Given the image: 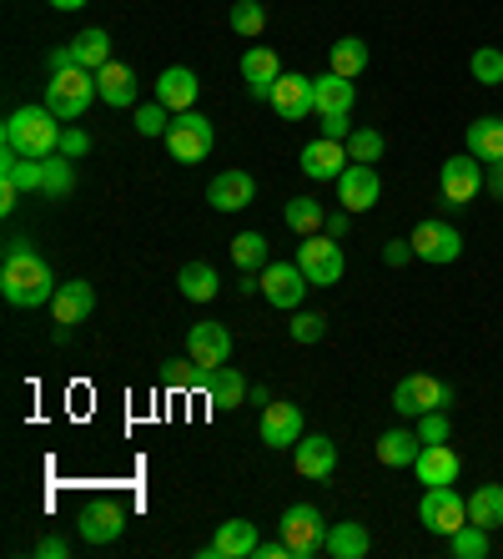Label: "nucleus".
I'll return each instance as SVG.
<instances>
[{"label": "nucleus", "mask_w": 503, "mask_h": 559, "mask_svg": "<svg viewBox=\"0 0 503 559\" xmlns=\"http://www.w3.org/2000/svg\"><path fill=\"white\" fill-rule=\"evenodd\" d=\"M96 92L106 106H136V71L127 61H106L96 71Z\"/></svg>", "instance_id": "nucleus-24"}, {"label": "nucleus", "mask_w": 503, "mask_h": 559, "mask_svg": "<svg viewBox=\"0 0 503 559\" xmlns=\"http://www.w3.org/2000/svg\"><path fill=\"white\" fill-rule=\"evenodd\" d=\"M418 524H423L428 534H458L468 524V499L453 489V484H433V489H423V499H418Z\"/></svg>", "instance_id": "nucleus-4"}, {"label": "nucleus", "mask_w": 503, "mask_h": 559, "mask_svg": "<svg viewBox=\"0 0 503 559\" xmlns=\"http://www.w3.org/2000/svg\"><path fill=\"white\" fill-rule=\"evenodd\" d=\"M448 555L453 559H483V555H489V530L464 524L458 534H448Z\"/></svg>", "instance_id": "nucleus-40"}, {"label": "nucleus", "mask_w": 503, "mask_h": 559, "mask_svg": "<svg viewBox=\"0 0 503 559\" xmlns=\"http://www.w3.org/2000/svg\"><path fill=\"white\" fill-rule=\"evenodd\" d=\"M212 142H217V131H212V121L202 117V111H177L171 117V127H167V152H171V162H187V167H196L202 156L212 152Z\"/></svg>", "instance_id": "nucleus-6"}, {"label": "nucleus", "mask_w": 503, "mask_h": 559, "mask_svg": "<svg viewBox=\"0 0 503 559\" xmlns=\"http://www.w3.org/2000/svg\"><path fill=\"white\" fill-rule=\"evenodd\" d=\"M61 121L46 111V106H21V111H11L5 117V131H0V142H5V152H21V156H36V162H46V156H56V146H61Z\"/></svg>", "instance_id": "nucleus-2"}, {"label": "nucleus", "mask_w": 503, "mask_h": 559, "mask_svg": "<svg viewBox=\"0 0 503 559\" xmlns=\"http://www.w3.org/2000/svg\"><path fill=\"white\" fill-rule=\"evenodd\" d=\"M242 76H247V86H258V81H277L283 76V61H277L272 46H247L242 51Z\"/></svg>", "instance_id": "nucleus-36"}, {"label": "nucleus", "mask_w": 503, "mask_h": 559, "mask_svg": "<svg viewBox=\"0 0 503 559\" xmlns=\"http://www.w3.org/2000/svg\"><path fill=\"white\" fill-rule=\"evenodd\" d=\"M96 96H101L96 92V71L71 66V71H51V81H46V102L40 106H46L56 121H81Z\"/></svg>", "instance_id": "nucleus-3"}, {"label": "nucleus", "mask_w": 503, "mask_h": 559, "mask_svg": "<svg viewBox=\"0 0 503 559\" xmlns=\"http://www.w3.org/2000/svg\"><path fill=\"white\" fill-rule=\"evenodd\" d=\"M272 111H277L283 121L312 117V111H318V106H312V76H292V71H283L277 86H272Z\"/></svg>", "instance_id": "nucleus-19"}, {"label": "nucleus", "mask_w": 503, "mask_h": 559, "mask_svg": "<svg viewBox=\"0 0 503 559\" xmlns=\"http://www.w3.org/2000/svg\"><path fill=\"white\" fill-rule=\"evenodd\" d=\"M297 267L308 273L312 287H337L343 273H348V258L337 248V237L312 233V237H302V248H297Z\"/></svg>", "instance_id": "nucleus-5"}, {"label": "nucleus", "mask_w": 503, "mask_h": 559, "mask_svg": "<svg viewBox=\"0 0 503 559\" xmlns=\"http://www.w3.org/2000/svg\"><path fill=\"white\" fill-rule=\"evenodd\" d=\"M56 152L71 156V162H81V156L91 152V136H86L81 127H65V131H61V146H56Z\"/></svg>", "instance_id": "nucleus-47"}, {"label": "nucleus", "mask_w": 503, "mask_h": 559, "mask_svg": "<svg viewBox=\"0 0 503 559\" xmlns=\"http://www.w3.org/2000/svg\"><path fill=\"white\" fill-rule=\"evenodd\" d=\"M56 11H81V5H86V0H51Z\"/></svg>", "instance_id": "nucleus-56"}, {"label": "nucleus", "mask_w": 503, "mask_h": 559, "mask_svg": "<svg viewBox=\"0 0 503 559\" xmlns=\"http://www.w3.org/2000/svg\"><path fill=\"white\" fill-rule=\"evenodd\" d=\"M458 454H453L448 443H423V454H418V464H414V474H418V484H458Z\"/></svg>", "instance_id": "nucleus-23"}, {"label": "nucleus", "mask_w": 503, "mask_h": 559, "mask_svg": "<svg viewBox=\"0 0 503 559\" xmlns=\"http://www.w3.org/2000/svg\"><path fill=\"white\" fill-rule=\"evenodd\" d=\"M448 433H453V424H448V414H443V408H433V414L418 418V439H423V443H448Z\"/></svg>", "instance_id": "nucleus-46"}, {"label": "nucleus", "mask_w": 503, "mask_h": 559, "mask_svg": "<svg viewBox=\"0 0 503 559\" xmlns=\"http://www.w3.org/2000/svg\"><path fill=\"white\" fill-rule=\"evenodd\" d=\"M439 192H443V207L448 212L468 207V202L483 192V162H478L474 152L448 156V162L439 167Z\"/></svg>", "instance_id": "nucleus-9"}, {"label": "nucleus", "mask_w": 503, "mask_h": 559, "mask_svg": "<svg viewBox=\"0 0 503 559\" xmlns=\"http://www.w3.org/2000/svg\"><path fill=\"white\" fill-rule=\"evenodd\" d=\"M71 51H76L81 71H101V66L111 61V36H106L101 26H91V31H81V36L71 40Z\"/></svg>", "instance_id": "nucleus-33"}, {"label": "nucleus", "mask_w": 503, "mask_h": 559, "mask_svg": "<svg viewBox=\"0 0 503 559\" xmlns=\"http://www.w3.org/2000/svg\"><path fill=\"white\" fill-rule=\"evenodd\" d=\"M418 252H414V242H408V237H403V242H383V262L387 267H403V262H414Z\"/></svg>", "instance_id": "nucleus-49"}, {"label": "nucleus", "mask_w": 503, "mask_h": 559, "mask_svg": "<svg viewBox=\"0 0 503 559\" xmlns=\"http://www.w3.org/2000/svg\"><path fill=\"white\" fill-rule=\"evenodd\" d=\"M177 287H181V298L187 302H212L221 293V277L212 262H187L177 273Z\"/></svg>", "instance_id": "nucleus-29"}, {"label": "nucleus", "mask_w": 503, "mask_h": 559, "mask_svg": "<svg viewBox=\"0 0 503 559\" xmlns=\"http://www.w3.org/2000/svg\"><path fill=\"white\" fill-rule=\"evenodd\" d=\"M91 308H96V287L81 283V277H71V283L56 287L51 298V318H56V343H65L71 333H76V323H86Z\"/></svg>", "instance_id": "nucleus-11"}, {"label": "nucleus", "mask_w": 503, "mask_h": 559, "mask_svg": "<svg viewBox=\"0 0 503 559\" xmlns=\"http://www.w3.org/2000/svg\"><path fill=\"white\" fill-rule=\"evenodd\" d=\"M171 106H161V102H152V106H136V131L142 136H167V127H171Z\"/></svg>", "instance_id": "nucleus-44"}, {"label": "nucleus", "mask_w": 503, "mask_h": 559, "mask_svg": "<svg viewBox=\"0 0 503 559\" xmlns=\"http://www.w3.org/2000/svg\"><path fill=\"white\" fill-rule=\"evenodd\" d=\"M187 353L207 368L232 364V333H227V323H192V333H187Z\"/></svg>", "instance_id": "nucleus-18"}, {"label": "nucleus", "mask_w": 503, "mask_h": 559, "mask_svg": "<svg viewBox=\"0 0 503 559\" xmlns=\"http://www.w3.org/2000/svg\"><path fill=\"white\" fill-rule=\"evenodd\" d=\"M297 167L308 171L312 182H337L343 171L352 167V156H348V142H333V136H318V142L302 146V162Z\"/></svg>", "instance_id": "nucleus-14"}, {"label": "nucleus", "mask_w": 503, "mask_h": 559, "mask_svg": "<svg viewBox=\"0 0 503 559\" xmlns=\"http://www.w3.org/2000/svg\"><path fill=\"white\" fill-rule=\"evenodd\" d=\"M121 530H127V504H117V499H96L81 514V539L86 545H111V539H121Z\"/></svg>", "instance_id": "nucleus-16"}, {"label": "nucleus", "mask_w": 503, "mask_h": 559, "mask_svg": "<svg viewBox=\"0 0 503 559\" xmlns=\"http://www.w3.org/2000/svg\"><path fill=\"white\" fill-rule=\"evenodd\" d=\"M21 197H26V192H21V187L0 182V212H15V207H21Z\"/></svg>", "instance_id": "nucleus-54"}, {"label": "nucleus", "mask_w": 503, "mask_h": 559, "mask_svg": "<svg viewBox=\"0 0 503 559\" xmlns=\"http://www.w3.org/2000/svg\"><path fill=\"white\" fill-rule=\"evenodd\" d=\"M46 66H51V71H71V66H76V51H71V46H56V51L46 56Z\"/></svg>", "instance_id": "nucleus-52"}, {"label": "nucleus", "mask_w": 503, "mask_h": 559, "mask_svg": "<svg viewBox=\"0 0 503 559\" xmlns=\"http://www.w3.org/2000/svg\"><path fill=\"white\" fill-rule=\"evenodd\" d=\"M318 121H323V136H333V142H348L352 136V111H327Z\"/></svg>", "instance_id": "nucleus-48"}, {"label": "nucleus", "mask_w": 503, "mask_h": 559, "mask_svg": "<svg viewBox=\"0 0 503 559\" xmlns=\"http://www.w3.org/2000/svg\"><path fill=\"white\" fill-rule=\"evenodd\" d=\"M378 197H383V182H378V167H368V162H352V167L337 177V202H343V212H373Z\"/></svg>", "instance_id": "nucleus-13"}, {"label": "nucleus", "mask_w": 503, "mask_h": 559, "mask_svg": "<svg viewBox=\"0 0 503 559\" xmlns=\"http://www.w3.org/2000/svg\"><path fill=\"white\" fill-rule=\"evenodd\" d=\"M333 71L337 76H348V81H358L362 71H368V40H358V36H343V40H333Z\"/></svg>", "instance_id": "nucleus-34"}, {"label": "nucleus", "mask_w": 503, "mask_h": 559, "mask_svg": "<svg viewBox=\"0 0 503 559\" xmlns=\"http://www.w3.org/2000/svg\"><path fill=\"white\" fill-rule=\"evenodd\" d=\"M252 559H292V549H287V539L277 534V539H267V545L252 549Z\"/></svg>", "instance_id": "nucleus-50"}, {"label": "nucleus", "mask_w": 503, "mask_h": 559, "mask_svg": "<svg viewBox=\"0 0 503 559\" xmlns=\"http://www.w3.org/2000/svg\"><path fill=\"white\" fill-rule=\"evenodd\" d=\"M287 227H292L297 237H312V233H323L327 227V217H323V207H318V202H312V197H292V202H287Z\"/></svg>", "instance_id": "nucleus-37"}, {"label": "nucleus", "mask_w": 503, "mask_h": 559, "mask_svg": "<svg viewBox=\"0 0 503 559\" xmlns=\"http://www.w3.org/2000/svg\"><path fill=\"white\" fill-rule=\"evenodd\" d=\"M368 549H373V534H368V524H358V520L327 524V555H333V559H362Z\"/></svg>", "instance_id": "nucleus-27"}, {"label": "nucleus", "mask_w": 503, "mask_h": 559, "mask_svg": "<svg viewBox=\"0 0 503 559\" xmlns=\"http://www.w3.org/2000/svg\"><path fill=\"white\" fill-rule=\"evenodd\" d=\"M56 273L51 262L36 252L26 233H11L5 237V248H0V298L11 302V308H40V302L56 298Z\"/></svg>", "instance_id": "nucleus-1"}, {"label": "nucleus", "mask_w": 503, "mask_h": 559, "mask_svg": "<svg viewBox=\"0 0 503 559\" xmlns=\"http://www.w3.org/2000/svg\"><path fill=\"white\" fill-rule=\"evenodd\" d=\"M468 152H474L478 162H503V117L468 121Z\"/></svg>", "instance_id": "nucleus-32"}, {"label": "nucleus", "mask_w": 503, "mask_h": 559, "mask_svg": "<svg viewBox=\"0 0 503 559\" xmlns=\"http://www.w3.org/2000/svg\"><path fill=\"white\" fill-rule=\"evenodd\" d=\"M258 545H262V539H258V524H252V520H227L217 530V539L202 549V559H247Z\"/></svg>", "instance_id": "nucleus-21"}, {"label": "nucleus", "mask_w": 503, "mask_h": 559, "mask_svg": "<svg viewBox=\"0 0 503 559\" xmlns=\"http://www.w3.org/2000/svg\"><path fill=\"white\" fill-rule=\"evenodd\" d=\"M161 383H167V389H202L207 393V383H212V368L207 364H167L161 368Z\"/></svg>", "instance_id": "nucleus-39"}, {"label": "nucleus", "mask_w": 503, "mask_h": 559, "mask_svg": "<svg viewBox=\"0 0 503 559\" xmlns=\"http://www.w3.org/2000/svg\"><path fill=\"white\" fill-rule=\"evenodd\" d=\"M483 187H489V192L503 202V162H489V171H483Z\"/></svg>", "instance_id": "nucleus-53"}, {"label": "nucleus", "mask_w": 503, "mask_h": 559, "mask_svg": "<svg viewBox=\"0 0 503 559\" xmlns=\"http://www.w3.org/2000/svg\"><path fill=\"white\" fill-rule=\"evenodd\" d=\"M258 433H262V443H267V449H292V443L302 439V408H297V404H277V399H272V404L262 408Z\"/></svg>", "instance_id": "nucleus-17"}, {"label": "nucleus", "mask_w": 503, "mask_h": 559, "mask_svg": "<svg viewBox=\"0 0 503 559\" xmlns=\"http://www.w3.org/2000/svg\"><path fill=\"white\" fill-rule=\"evenodd\" d=\"M196 96H202V81H196V71H187V66H167V71L156 76V102L171 106V111H192Z\"/></svg>", "instance_id": "nucleus-22"}, {"label": "nucleus", "mask_w": 503, "mask_h": 559, "mask_svg": "<svg viewBox=\"0 0 503 559\" xmlns=\"http://www.w3.org/2000/svg\"><path fill=\"white\" fill-rule=\"evenodd\" d=\"M348 217H352V212H337V217H327L323 233H327V237H343V233H348Z\"/></svg>", "instance_id": "nucleus-55"}, {"label": "nucleus", "mask_w": 503, "mask_h": 559, "mask_svg": "<svg viewBox=\"0 0 503 559\" xmlns=\"http://www.w3.org/2000/svg\"><path fill=\"white\" fill-rule=\"evenodd\" d=\"M262 26H267L262 0H232V31L237 36H262Z\"/></svg>", "instance_id": "nucleus-42"}, {"label": "nucleus", "mask_w": 503, "mask_h": 559, "mask_svg": "<svg viewBox=\"0 0 503 559\" xmlns=\"http://www.w3.org/2000/svg\"><path fill=\"white\" fill-rule=\"evenodd\" d=\"M232 262L242 267V273H262V267L272 262L267 237H262V233H237L232 237Z\"/></svg>", "instance_id": "nucleus-35"}, {"label": "nucleus", "mask_w": 503, "mask_h": 559, "mask_svg": "<svg viewBox=\"0 0 503 559\" xmlns=\"http://www.w3.org/2000/svg\"><path fill=\"white\" fill-rule=\"evenodd\" d=\"M468 524L478 530H503V484H478L474 499H468Z\"/></svg>", "instance_id": "nucleus-30"}, {"label": "nucleus", "mask_w": 503, "mask_h": 559, "mask_svg": "<svg viewBox=\"0 0 503 559\" xmlns=\"http://www.w3.org/2000/svg\"><path fill=\"white\" fill-rule=\"evenodd\" d=\"M448 404H453V389L433 373H408V378H398V389H393V408H398L403 418H423Z\"/></svg>", "instance_id": "nucleus-7"}, {"label": "nucleus", "mask_w": 503, "mask_h": 559, "mask_svg": "<svg viewBox=\"0 0 503 559\" xmlns=\"http://www.w3.org/2000/svg\"><path fill=\"white\" fill-rule=\"evenodd\" d=\"M383 146H387L383 131H373V127H358L348 136V156H352V162H368V167H373L378 156H383Z\"/></svg>", "instance_id": "nucleus-43"}, {"label": "nucleus", "mask_w": 503, "mask_h": 559, "mask_svg": "<svg viewBox=\"0 0 503 559\" xmlns=\"http://www.w3.org/2000/svg\"><path fill=\"white\" fill-rule=\"evenodd\" d=\"M36 555L40 559H65V555H71V545H65V539H56V534H46V539L36 545Z\"/></svg>", "instance_id": "nucleus-51"}, {"label": "nucleus", "mask_w": 503, "mask_h": 559, "mask_svg": "<svg viewBox=\"0 0 503 559\" xmlns=\"http://www.w3.org/2000/svg\"><path fill=\"white\" fill-rule=\"evenodd\" d=\"M292 464L302 479H333V468H337V443L327 439V433H302V439L292 443Z\"/></svg>", "instance_id": "nucleus-15"}, {"label": "nucleus", "mask_w": 503, "mask_h": 559, "mask_svg": "<svg viewBox=\"0 0 503 559\" xmlns=\"http://www.w3.org/2000/svg\"><path fill=\"white\" fill-rule=\"evenodd\" d=\"M352 102H358V86H352L348 76L327 71V76L312 81V106H318V117H327V111H352Z\"/></svg>", "instance_id": "nucleus-26"}, {"label": "nucleus", "mask_w": 503, "mask_h": 559, "mask_svg": "<svg viewBox=\"0 0 503 559\" xmlns=\"http://www.w3.org/2000/svg\"><path fill=\"white\" fill-rule=\"evenodd\" d=\"M287 333H292V343H318L327 333V318H323V312H297Z\"/></svg>", "instance_id": "nucleus-45"}, {"label": "nucleus", "mask_w": 503, "mask_h": 559, "mask_svg": "<svg viewBox=\"0 0 503 559\" xmlns=\"http://www.w3.org/2000/svg\"><path fill=\"white\" fill-rule=\"evenodd\" d=\"M252 197H258V182H252V171H217L212 177V187H207V202L217 212H242V207H252Z\"/></svg>", "instance_id": "nucleus-20"}, {"label": "nucleus", "mask_w": 503, "mask_h": 559, "mask_svg": "<svg viewBox=\"0 0 503 559\" xmlns=\"http://www.w3.org/2000/svg\"><path fill=\"white\" fill-rule=\"evenodd\" d=\"M499 92H503V86H499Z\"/></svg>", "instance_id": "nucleus-57"}, {"label": "nucleus", "mask_w": 503, "mask_h": 559, "mask_svg": "<svg viewBox=\"0 0 503 559\" xmlns=\"http://www.w3.org/2000/svg\"><path fill=\"white\" fill-rule=\"evenodd\" d=\"M418 454H423L418 429H387L383 439H378V464H387V468H414Z\"/></svg>", "instance_id": "nucleus-25"}, {"label": "nucleus", "mask_w": 503, "mask_h": 559, "mask_svg": "<svg viewBox=\"0 0 503 559\" xmlns=\"http://www.w3.org/2000/svg\"><path fill=\"white\" fill-rule=\"evenodd\" d=\"M277 530H283L292 559H312V555H323L327 549V524H323V514H318L312 504H287Z\"/></svg>", "instance_id": "nucleus-8"}, {"label": "nucleus", "mask_w": 503, "mask_h": 559, "mask_svg": "<svg viewBox=\"0 0 503 559\" xmlns=\"http://www.w3.org/2000/svg\"><path fill=\"white\" fill-rule=\"evenodd\" d=\"M308 273L297 267V262H267L262 267V298L272 302V308H302V298H308Z\"/></svg>", "instance_id": "nucleus-12"}, {"label": "nucleus", "mask_w": 503, "mask_h": 559, "mask_svg": "<svg viewBox=\"0 0 503 559\" xmlns=\"http://www.w3.org/2000/svg\"><path fill=\"white\" fill-rule=\"evenodd\" d=\"M40 171H46V162L21 156V152H5V146H0V182L21 187V192H40Z\"/></svg>", "instance_id": "nucleus-31"}, {"label": "nucleus", "mask_w": 503, "mask_h": 559, "mask_svg": "<svg viewBox=\"0 0 503 559\" xmlns=\"http://www.w3.org/2000/svg\"><path fill=\"white\" fill-rule=\"evenodd\" d=\"M76 187V167H71V156H46V171H40V192L46 197H71Z\"/></svg>", "instance_id": "nucleus-38"}, {"label": "nucleus", "mask_w": 503, "mask_h": 559, "mask_svg": "<svg viewBox=\"0 0 503 559\" xmlns=\"http://www.w3.org/2000/svg\"><path fill=\"white\" fill-rule=\"evenodd\" d=\"M247 378L237 373L232 364H221V368H212V383H207V404L217 408V414H227V408H237L247 399Z\"/></svg>", "instance_id": "nucleus-28"}, {"label": "nucleus", "mask_w": 503, "mask_h": 559, "mask_svg": "<svg viewBox=\"0 0 503 559\" xmlns=\"http://www.w3.org/2000/svg\"><path fill=\"white\" fill-rule=\"evenodd\" d=\"M408 242H414V252L423 262H433V267H448V262L464 258V233H458L453 222H433V217L418 222Z\"/></svg>", "instance_id": "nucleus-10"}, {"label": "nucleus", "mask_w": 503, "mask_h": 559, "mask_svg": "<svg viewBox=\"0 0 503 559\" xmlns=\"http://www.w3.org/2000/svg\"><path fill=\"white\" fill-rule=\"evenodd\" d=\"M468 71H474L478 86H503V51L499 46H478L474 61H468Z\"/></svg>", "instance_id": "nucleus-41"}]
</instances>
